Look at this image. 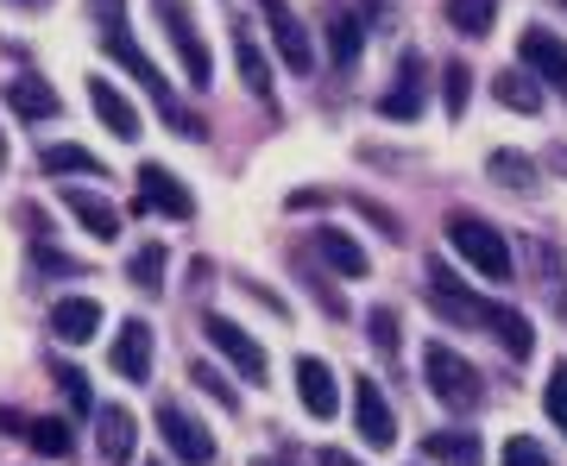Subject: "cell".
Segmentation results:
<instances>
[{"label": "cell", "instance_id": "cell-35", "mask_svg": "<svg viewBox=\"0 0 567 466\" xmlns=\"http://www.w3.org/2000/svg\"><path fill=\"white\" fill-rule=\"evenodd\" d=\"M505 466H555V460H548V447H543V442H529V435H511V442H505Z\"/></svg>", "mask_w": 567, "mask_h": 466}, {"label": "cell", "instance_id": "cell-22", "mask_svg": "<svg viewBox=\"0 0 567 466\" xmlns=\"http://www.w3.org/2000/svg\"><path fill=\"white\" fill-rule=\"evenodd\" d=\"M7 102L20 107L25 121H51V114H58V89L39 82V76H13L7 82Z\"/></svg>", "mask_w": 567, "mask_h": 466}, {"label": "cell", "instance_id": "cell-12", "mask_svg": "<svg viewBox=\"0 0 567 466\" xmlns=\"http://www.w3.org/2000/svg\"><path fill=\"white\" fill-rule=\"evenodd\" d=\"M517 51H524V63L536 70L543 82H555L567 95V39H555V32H543V25H529L524 39H517Z\"/></svg>", "mask_w": 567, "mask_h": 466}, {"label": "cell", "instance_id": "cell-14", "mask_svg": "<svg viewBox=\"0 0 567 466\" xmlns=\"http://www.w3.org/2000/svg\"><path fill=\"white\" fill-rule=\"evenodd\" d=\"M51 334H58L63 346H82L102 334V303L95 297H63L58 309H51Z\"/></svg>", "mask_w": 567, "mask_h": 466}, {"label": "cell", "instance_id": "cell-32", "mask_svg": "<svg viewBox=\"0 0 567 466\" xmlns=\"http://www.w3.org/2000/svg\"><path fill=\"white\" fill-rule=\"evenodd\" d=\"M189 385H203V391H208V397H215L221 410H240V391L227 385V379L215 372V365H189Z\"/></svg>", "mask_w": 567, "mask_h": 466}, {"label": "cell", "instance_id": "cell-26", "mask_svg": "<svg viewBox=\"0 0 567 466\" xmlns=\"http://www.w3.org/2000/svg\"><path fill=\"white\" fill-rule=\"evenodd\" d=\"M44 177H102V158L82 145H44Z\"/></svg>", "mask_w": 567, "mask_h": 466}, {"label": "cell", "instance_id": "cell-42", "mask_svg": "<svg viewBox=\"0 0 567 466\" xmlns=\"http://www.w3.org/2000/svg\"><path fill=\"white\" fill-rule=\"evenodd\" d=\"M561 7H567V0H561Z\"/></svg>", "mask_w": 567, "mask_h": 466}, {"label": "cell", "instance_id": "cell-29", "mask_svg": "<svg viewBox=\"0 0 567 466\" xmlns=\"http://www.w3.org/2000/svg\"><path fill=\"white\" fill-rule=\"evenodd\" d=\"M365 328H372V346H379V353H385V360H398V346H404V328H398V309H372V315H365Z\"/></svg>", "mask_w": 567, "mask_h": 466}, {"label": "cell", "instance_id": "cell-5", "mask_svg": "<svg viewBox=\"0 0 567 466\" xmlns=\"http://www.w3.org/2000/svg\"><path fill=\"white\" fill-rule=\"evenodd\" d=\"M429 303L442 309L447 322H461V328H492V315H498V303H480V297H473L442 259H429Z\"/></svg>", "mask_w": 567, "mask_h": 466}, {"label": "cell", "instance_id": "cell-8", "mask_svg": "<svg viewBox=\"0 0 567 466\" xmlns=\"http://www.w3.org/2000/svg\"><path fill=\"white\" fill-rule=\"evenodd\" d=\"M353 423H360V435H365V447H398V416H391V404H385V385L379 379H353Z\"/></svg>", "mask_w": 567, "mask_h": 466}, {"label": "cell", "instance_id": "cell-11", "mask_svg": "<svg viewBox=\"0 0 567 466\" xmlns=\"http://www.w3.org/2000/svg\"><path fill=\"white\" fill-rule=\"evenodd\" d=\"M423 76H429L423 51H404V70H398V89H391L385 102H379V114H385V121H416V114H423V102H429Z\"/></svg>", "mask_w": 567, "mask_h": 466}, {"label": "cell", "instance_id": "cell-4", "mask_svg": "<svg viewBox=\"0 0 567 466\" xmlns=\"http://www.w3.org/2000/svg\"><path fill=\"white\" fill-rule=\"evenodd\" d=\"M152 7H158L164 32H171V51H177L183 76L196 82V89H208V82H215V58H208V44H203V32H196V20H189V7H183V0H152Z\"/></svg>", "mask_w": 567, "mask_h": 466}, {"label": "cell", "instance_id": "cell-20", "mask_svg": "<svg viewBox=\"0 0 567 466\" xmlns=\"http://www.w3.org/2000/svg\"><path fill=\"white\" fill-rule=\"evenodd\" d=\"M316 252H322L341 278H365V246L353 240V234H341V227H322V234H316Z\"/></svg>", "mask_w": 567, "mask_h": 466}, {"label": "cell", "instance_id": "cell-38", "mask_svg": "<svg viewBox=\"0 0 567 466\" xmlns=\"http://www.w3.org/2000/svg\"><path fill=\"white\" fill-rule=\"evenodd\" d=\"M7 7H20V13H44L51 0H7Z\"/></svg>", "mask_w": 567, "mask_h": 466}, {"label": "cell", "instance_id": "cell-33", "mask_svg": "<svg viewBox=\"0 0 567 466\" xmlns=\"http://www.w3.org/2000/svg\"><path fill=\"white\" fill-rule=\"evenodd\" d=\"M466 89H473V70H466V63H447V76H442L447 114H466Z\"/></svg>", "mask_w": 567, "mask_h": 466}, {"label": "cell", "instance_id": "cell-10", "mask_svg": "<svg viewBox=\"0 0 567 466\" xmlns=\"http://www.w3.org/2000/svg\"><path fill=\"white\" fill-rule=\"evenodd\" d=\"M145 208H158V215H171V221H189V215H196V196L177 183V170L140 164V215Z\"/></svg>", "mask_w": 567, "mask_h": 466}, {"label": "cell", "instance_id": "cell-39", "mask_svg": "<svg viewBox=\"0 0 567 466\" xmlns=\"http://www.w3.org/2000/svg\"><path fill=\"white\" fill-rule=\"evenodd\" d=\"M252 466H290V460H278V454H265V460H252Z\"/></svg>", "mask_w": 567, "mask_h": 466}, {"label": "cell", "instance_id": "cell-13", "mask_svg": "<svg viewBox=\"0 0 567 466\" xmlns=\"http://www.w3.org/2000/svg\"><path fill=\"white\" fill-rule=\"evenodd\" d=\"M107 365H114L121 379H133V385H145V372H152V328L121 322V334H114V346H107Z\"/></svg>", "mask_w": 567, "mask_h": 466}, {"label": "cell", "instance_id": "cell-1", "mask_svg": "<svg viewBox=\"0 0 567 466\" xmlns=\"http://www.w3.org/2000/svg\"><path fill=\"white\" fill-rule=\"evenodd\" d=\"M89 13L102 20V51H107L114 63H121V70H133V76L145 82V95L158 102V114H164V121L177 126V139H208V126L196 121V114H189V107H183L177 95H171V82L158 76V63H152V58L140 51V39H133V25H126V0H89Z\"/></svg>", "mask_w": 567, "mask_h": 466}, {"label": "cell", "instance_id": "cell-15", "mask_svg": "<svg viewBox=\"0 0 567 466\" xmlns=\"http://www.w3.org/2000/svg\"><path fill=\"white\" fill-rule=\"evenodd\" d=\"M297 397L316 423H334V410H341V391H334V372L322 360H297Z\"/></svg>", "mask_w": 567, "mask_h": 466}, {"label": "cell", "instance_id": "cell-36", "mask_svg": "<svg viewBox=\"0 0 567 466\" xmlns=\"http://www.w3.org/2000/svg\"><path fill=\"white\" fill-rule=\"evenodd\" d=\"M58 385L70 391V404H76L82 416H89V410H95V397H89V379H82V372H70V365H58Z\"/></svg>", "mask_w": 567, "mask_h": 466}, {"label": "cell", "instance_id": "cell-24", "mask_svg": "<svg viewBox=\"0 0 567 466\" xmlns=\"http://www.w3.org/2000/svg\"><path fill=\"white\" fill-rule=\"evenodd\" d=\"M492 95H498L511 114H536V107H543V89H536V76H529V70H498Z\"/></svg>", "mask_w": 567, "mask_h": 466}, {"label": "cell", "instance_id": "cell-34", "mask_svg": "<svg viewBox=\"0 0 567 466\" xmlns=\"http://www.w3.org/2000/svg\"><path fill=\"white\" fill-rule=\"evenodd\" d=\"M32 447H39V454H70V423H58V416L32 423Z\"/></svg>", "mask_w": 567, "mask_h": 466}, {"label": "cell", "instance_id": "cell-6", "mask_svg": "<svg viewBox=\"0 0 567 466\" xmlns=\"http://www.w3.org/2000/svg\"><path fill=\"white\" fill-rule=\"evenodd\" d=\"M203 334H208V346H215L234 372H246L252 385H265V346L252 341L240 322H227V315H203Z\"/></svg>", "mask_w": 567, "mask_h": 466}, {"label": "cell", "instance_id": "cell-28", "mask_svg": "<svg viewBox=\"0 0 567 466\" xmlns=\"http://www.w3.org/2000/svg\"><path fill=\"white\" fill-rule=\"evenodd\" d=\"M486 170H492L498 183H505V189H536V164H529L524 152H492Z\"/></svg>", "mask_w": 567, "mask_h": 466}, {"label": "cell", "instance_id": "cell-3", "mask_svg": "<svg viewBox=\"0 0 567 466\" xmlns=\"http://www.w3.org/2000/svg\"><path fill=\"white\" fill-rule=\"evenodd\" d=\"M423 379H429V391H435L454 416H473V410L486 404V379H480V372H473V360H466V353H454L447 341H429L423 346Z\"/></svg>", "mask_w": 567, "mask_h": 466}, {"label": "cell", "instance_id": "cell-40", "mask_svg": "<svg viewBox=\"0 0 567 466\" xmlns=\"http://www.w3.org/2000/svg\"><path fill=\"white\" fill-rule=\"evenodd\" d=\"M0 164H7V139H0Z\"/></svg>", "mask_w": 567, "mask_h": 466}, {"label": "cell", "instance_id": "cell-21", "mask_svg": "<svg viewBox=\"0 0 567 466\" xmlns=\"http://www.w3.org/2000/svg\"><path fill=\"white\" fill-rule=\"evenodd\" d=\"M360 51H365V25L353 20L347 7H334V13H328V58L347 70V63H360Z\"/></svg>", "mask_w": 567, "mask_h": 466}, {"label": "cell", "instance_id": "cell-17", "mask_svg": "<svg viewBox=\"0 0 567 466\" xmlns=\"http://www.w3.org/2000/svg\"><path fill=\"white\" fill-rule=\"evenodd\" d=\"M63 203H70V215H76V221L89 227V234H95V240H121V208H114V203H102L95 189H82V183H70V189H63Z\"/></svg>", "mask_w": 567, "mask_h": 466}, {"label": "cell", "instance_id": "cell-30", "mask_svg": "<svg viewBox=\"0 0 567 466\" xmlns=\"http://www.w3.org/2000/svg\"><path fill=\"white\" fill-rule=\"evenodd\" d=\"M126 278H133L140 290H158L164 284V246L158 240L140 246V252H133V265H126Z\"/></svg>", "mask_w": 567, "mask_h": 466}, {"label": "cell", "instance_id": "cell-9", "mask_svg": "<svg viewBox=\"0 0 567 466\" xmlns=\"http://www.w3.org/2000/svg\"><path fill=\"white\" fill-rule=\"evenodd\" d=\"M158 435H164V447H171L183 466H208L215 460V435H208L203 423H189L177 404H158Z\"/></svg>", "mask_w": 567, "mask_h": 466}, {"label": "cell", "instance_id": "cell-7", "mask_svg": "<svg viewBox=\"0 0 567 466\" xmlns=\"http://www.w3.org/2000/svg\"><path fill=\"white\" fill-rule=\"evenodd\" d=\"M259 13H265V25H271V44H278V58L290 63L297 76H309V70H316V44H309L303 20L290 13V0H259Z\"/></svg>", "mask_w": 567, "mask_h": 466}, {"label": "cell", "instance_id": "cell-19", "mask_svg": "<svg viewBox=\"0 0 567 466\" xmlns=\"http://www.w3.org/2000/svg\"><path fill=\"white\" fill-rule=\"evenodd\" d=\"M423 454L442 466H486V447L480 435H466V428H442V435H423Z\"/></svg>", "mask_w": 567, "mask_h": 466}, {"label": "cell", "instance_id": "cell-23", "mask_svg": "<svg viewBox=\"0 0 567 466\" xmlns=\"http://www.w3.org/2000/svg\"><path fill=\"white\" fill-rule=\"evenodd\" d=\"M234 63H240V82H246V89H252V95H259V102H265V95H271V63H265L259 39H252L246 25H240V32H234Z\"/></svg>", "mask_w": 567, "mask_h": 466}, {"label": "cell", "instance_id": "cell-2", "mask_svg": "<svg viewBox=\"0 0 567 466\" xmlns=\"http://www.w3.org/2000/svg\"><path fill=\"white\" fill-rule=\"evenodd\" d=\"M447 246H454L480 278H492V284H511V271H517L511 240L486 221V215H473V208H454V215H447Z\"/></svg>", "mask_w": 567, "mask_h": 466}, {"label": "cell", "instance_id": "cell-25", "mask_svg": "<svg viewBox=\"0 0 567 466\" xmlns=\"http://www.w3.org/2000/svg\"><path fill=\"white\" fill-rule=\"evenodd\" d=\"M492 341H505L511 360H529V353H536V328H529V315H517V309L498 303V315H492Z\"/></svg>", "mask_w": 567, "mask_h": 466}, {"label": "cell", "instance_id": "cell-27", "mask_svg": "<svg viewBox=\"0 0 567 466\" xmlns=\"http://www.w3.org/2000/svg\"><path fill=\"white\" fill-rule=\"evenodd\" d=\"M447 25L466 32V39H486L498 25V0H447Z\"/></svg>", "mask_w": 567, "mask_h": 466}, {"label": "cell", "instance_id": "cell-18", "mask_svg": "<svg viewBox=\"0 0 567 466\" xmlns=\"http://www.w3.org/2000/svg\"><path fill=\"white\" fill-rule=\"evenodd\" d=\"M95 435H102V460L107 466H126L133 460V410H121V404H107V410H95Z\"/></svg>", "mask_w": 567, "mask_h": 466}, {"label": "cell", "instance_id": "cell-37", "mask_svg": "<svg viewBox=\"0 0 567 466\" xmlns=\"http://www.w3.org/2000/svg\"><path fill=\"white\" fill-rule=\"evenodd\" d=\"M322 466H360V460H347L341 447H322Z\"/></svg>", "mask_w": 567, "mask_h": 466}, {"label": "cell", "instance_id": "cell-16", "mask_svg": "<svg viewBox=\"0 0 567 466\" xmlns=\"http://www.w3.org/2000/svg\"><path fill=\"white\" fill-rule=\"evenodd\" d=\"M89 107H95V121H102L114 139H140V114H133V102H126L114 82H102V76L89 82Z\"/></svg>", "mask_w": 567, "mask_h": 466}, {"label": "cell", "instance_id": "cell-41", "mask_svg": "<svg viewBox=\"0 0 567 466\" xmlns=\"http://www.w3.org/2000/svg\"><path fill=\"white\" fill-rule=\"evenodd\" d=\"M145 466H158V460H145Z\"/></svg>", "mask_w": 567, "mask_h": 466}, {"label": "cell", "instance_id": "cell-31", "mask_svg": "<svg viewBox=\"0 0 567 466\" xmlns=\"http://www.w3.org/2000/svg\"><path fill=\"white\" fill-rule=\"evenodd\" d=\"M543 410H548V423L567 435V360L561 365H548V385H543Z\"/></svg>", "mask_w": 567, "mask_h": 466}]
</instances>
